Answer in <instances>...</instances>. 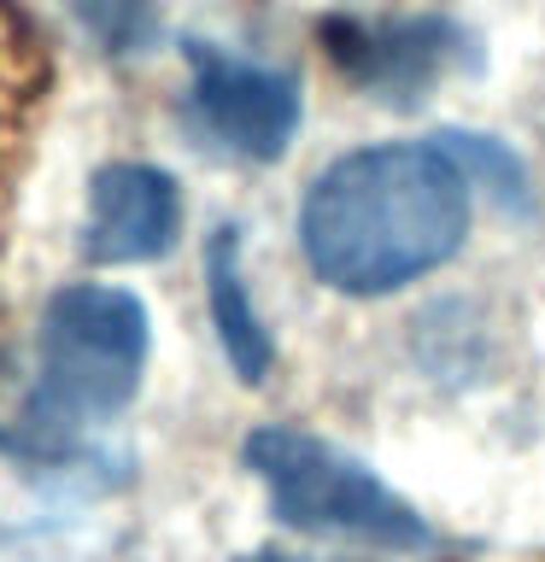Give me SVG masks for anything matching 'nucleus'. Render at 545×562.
Instances as JSON below:
<instances>
[{
  "instance_id": "nucleus-1",
  "label": "nucleus",
  "mask_w": 545,
  "mask_h": 562,
  "mask_svg": "<svg viewBox=\"0 0 545 562\" xmlns=\"http://www.w3.org/2000/svg\"><path fill=\"white\" fill-rule=\"evenodd\" d=\"M469 235V165L440 140L346 153L299 211L311 270L334 293H393L440 270Z\"/></svg>"
},
{
  "instance_id": "nucleus-2",
  "label": "nucleus",
  "mask_w": 545,
  "mask_h": 562,
  "mask_svg": "<svg viewBox=\"0 0 545 562\" xmlns=\"http://www.w3.org/2000/svg\"><path fill=\"white\" fill-rule=\"evenodd\" d=\"M141 369H147V305L112 281L59 288L35 340L30 422L47 434L94 428L135 398Z\"/></svg>"
},
{
  "instance_id": "nucleus-3",
  "label": "nucleus",
  "mask_w": 545,
  "mask_h": 562,
  "mask_svg": "<svg viewBox=\"0 0 545 562\" xmlns=\"http://www.w3.org/2000/svg\"><path fill=\"white\" fill-rule=\"evenodd\" d=\"M246 469L270 492V509L299 533L316 539H358L381 551H422L434 533L387 481H376L358 457L334 451L329 439L299 428L246 434Z\"/></svg>"
},
{
  "instance_id": "nucleus-4",
  "label": "nucleus",
  "mask_w": 545,
  "mask_h": 562,
  "mask_svg": "<svg viewBox=\"0 0 545 562\" xmlns=\"http://www.w3.org/2000/svg\"><path fill=\"white\" fill-rule=\"evenodd\" d=\"M188 123L229 158H281L299 130V94L288 77L223 47H188Z\"/></svg>"
},
{
  "instance_id": "nucleus-5",
  "label": "nucleus",
  "mask_w": 545,
  "mask_h": 562,
  "mask_svg": "<svg viewBox=\"0 0 545 562\" xmlns=\"http://www.w3.org/2000/svg\"><path fill=\"white\" fill-rule=\"evenodd\" d=\"M182 235V193L158 165H112L94 176L82 211V252L94 263H147Z\"/></svg>"
},
{
  "instance_id": "nucleus-6",
  "label": "nucleus",
  "mask_w": 545,
  "mask_h": 562,
  "mask_svg": "<svg viewBox=\"0 0 545 562\" xmlns=\"http://www.w3.org/2000/svg\"><path fill=\"white\" fill-rule=\"evenodd\" d=\"M446 24H381V30H346V42L334 47L352 77L376 88L381 100H416L422 82H434L446 70Z\"/></svg>"
},
{
  "instance_id": "nucleus-7",
  "label": "nucleus",
  "mask_w": 545,
  "mask_h": 562,
  "mask_svg": "<svg viewBox=\"0 0 545 562\" xmlns=\"http://www.w3.org/2000/svg\"><path fill=\"white\" fill-rule=\"evenodd\" d=\"M205 293H211V323L223 334V351L235 363L241 381H264L270 369V334H264L253 293H246V270H241V240L235 228H223L205 252Z\"/></svg>"
},
{
  "instance_id": "nucleus-8",
  "label": "nucleus",
  "mask_w": 545,
  "mask_h": 562,
  "mask_svg": "<svg viewBox=\"0 0 545 562\" xmlns=\"http://www.w3.org/2000/svg\"><path fill=\"white\" fill-rule=\"evenodd\" d=\"M70 12L82 18V30L94 35L100 47L112 53H141L153 42L158 18H153V0H65Z\"/></svg>"
},
{
  "instance_id": "nucleus-9",
  "label": "nucleus",
  "mask_w": 545,
  "mask_h": 562,
  "mask_svg": "<svg viewBox=\"0 0 545 562\" xmlns=\"http://www.w3.org/2000/svg\"><path fill=\"white\" fill-rule=\"evenodd\" d=\"M246 562H299V557H281V551H264V557H246Z\"/></svg>"
}]
</instances>
